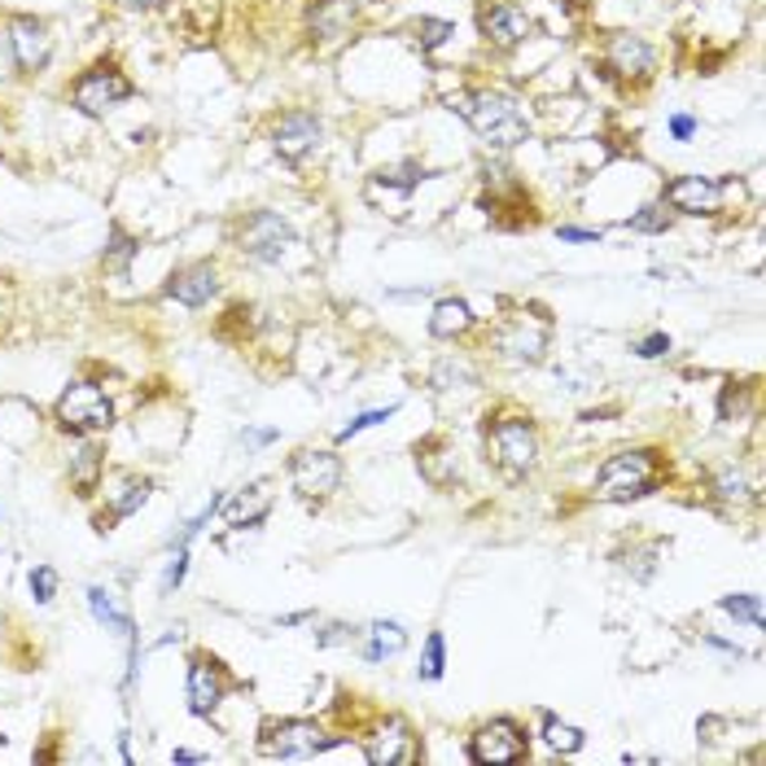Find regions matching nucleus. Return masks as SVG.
I'll list each match as a JSON object with an SVG mask.
<instances>
[{"label": "nucleus", "instance_id": "31", "mask_svg": "<svg viewBox=\"0 0 766 766\" xmlns=\"http://www.w3.org/2000/svg\"><path fill=\"white\" fill-rule=\"evenodd\" d=\"M420 49H438L447 36H451V22H438V18H420L417 22Z\"/></svg>", "mask_w": 766, "mask_h": 766}, {"label": "nucleus", "instance_id": "38", "mask_svg": "<svg viewBox=\"0 0 766 766\" xmlns=\"http://www.w3.org/2000/svg\"><path fill=\"white\" fill-rule=\"evenodd\" d=\"M560 241H600V232H591V228H560Z\"/></svg>", "mask_w": 766, "mask_h": 766}, {"label": "nucleus", "instance_id": "43", "mask_svg": "<svg viewBox=\"0 0 766 766\" xmlns=\"http://www.w3.org/2000/svg\"><path fill=\"white\" fill-rule=\"evenodd\" d=\"M123 4H153V0H123Z\"/></svg>", "mask_w": 766, "mask_h": 766}, {"label": "nucleus", "instance_id": "29", "mask_svg": "<svg viewBox=\"0 0 766 766\" xmlns=\"http://www.w3.org/2000/svg\"><path fill=\"white\" fill-rule=\"evenodd\" d=\"M442 657H447V644H442V635L434 630V635L425 639V661H420V679H442Z\"/></svg>", "mask_w": 766, "mask_h": 766}, {"label": "nucleus", "instance_id": "27", "mask_svg": "<svg viewBox=\"0 0 766 766\" xmlns=\"http://www.w3.org/2000/svg\"><path fill=\"white\" fill-rule=\"evenodd\" d=\"M140 246L115 223L110 228V250H106V268H115V272H128V263H132V255H137Z\"/></svg>", "mask_w": 766, "mask_h": 766}, {"label": "nucleus", "instance_id": "11", "mask_svg": "<svg viewBox=\"0 0 766 766\" xmlns=\"http://www.w3.org/2000/svg\"><path fill=\"white\" fill-rule=\"evenodd\" d=\"M548 320H535V316H513V320H504L499 325V334H495V347L504 350L508 359H526V364H535L544 350H548Z\"/></svg>", "mask_w": 766, "mask_h": 766}, {"label": "nucleus", "instance_id": "37", "mask_svg": "<svg viewBox=\"0 0 766 766\" xmlns=\"http://www.w3.org/2000/svg\"><path fill=\"white\" fill-rule=\"evenodd\" d=\"M670 132H675L679 140H688L693 132H697V119H688V115H675V119H670Z\"/></svg>", "mask_w": 766, "mask_h": 766}, {"label": "nucleus", "instance_id": "9", "mask_svg": "<svg viewBox=\"0 0 766 766\" xmlns=\"http://www.w3.org/2000/svg\"><path fill=\"white\" fill-rule=\"evenodd\" d=\"M289 241H294V228H289L280 215H272V210H255V215L241 223V250H246L255 263H277Z\"/></svg>", "mask_w": 766, "mask_h": 766}, {"label": "nucleus", "instance_id": "10", "mask_svg": "<svg viewBox=\"0 0 766 766\" xmlns=\"http://www.w3.org/2000/svg\"><path fill=\"white\" fill-rule=\"evenodd\" d=\"M469 758L483 766L521 763V758H526V736H521L517 723L495 718L487 727H478V736H474V745H469Z\"/></svg>", "mask_w": 766, "mask_h": 766}, {"label": "nucleus", "instance_id": "21", "mask_svg": "<svg viewBox=\"0 0 766 766\" xmlns=\"http://www.w3.org/2000/svg\"><path fill=\"white\" fill-rule=\"evenodd\" d=\"M101 469H106L101 447L83 442V447L70 456V483H74V490H79V495H92V490H97V483H101Z\"/></svg>", "mask_w": 766, "mask_h": 766}, {"label": "nucleus", "instance_id": "12", "mask_svg": "<svg viewBox=\"0 0 766 766\" xmlns=\"http://www.w3.org/2000/svg\"><path fill=\"white\" fill-rule=\"evenodd\" d=\"M9 49H13V62L22 70H44L49 67V53H53V44H49V31H44V22H36V18H13L9 22Z\"/></svg>", "mask_w": 766, "mask_h": 766}, {"label": "nucleus", "instance_id": "8", "mask_svg": "<svg viewBox=\"0 0 766 766\" xmlns=\"http://www.w3.org/2000/svg\"><path fill=\"white\" fill-rule=\"evenodd\" d=\"M289 478H294V490L302 499H329L338 490V483H342V460L334 451L307 447V451H298L289 460Z\"/></svg>", "mask_w": 766, "mask_h": 766}, {"label": "nucleus", "instance_id": "41", "mask_svg": "<svg viewBox=\"0 0 766 766\" xmlns=\"http://www.w3.org/2000/svg\"><path fill=\"white\" fill-rule=\"evenodd\" d=\"M272 438H277V429H255V434H246L250 447H263V442H272Z\"/></svg>", "mask_w": 766, "mask_h": 766}, {"label": "nucleus", "instance_id": "24", "mask_svg": "<svg viewBox=\"0 0 766 766\" xmlns=\"http://www.w3.org/2000/svg\"><path fill=\"white\" fill-rule=\"evenodd\" d=\"M88 605H92V618L97 623H106V627L115 630V635H132V623H128V614L115 605V596L106 591V587H88Z\"/></svg>", "mask_w": 766, "mask_h": 766}, {"label": "nucleus", "instance_id": "2", "mask_svg": "<svg viewBox=\"0 0 766 766\" xmlns=\"http://www.w3.org/2000/svg\"><path fill=\"white\" fill-rule=\"evenodd\" d=\"M657 487V451H618L605 460L600 478H596V495L618 504V499H635Z\"/></svg>", "mask_w": 766, "mask_h": 766}, {"label": "nucleus", "instance_id": "23", "mask_svg": "<svg viewBox=\"0 0 766 766\" xmlns=\"http://www.w3.org/2000/svg\"><path fill=\"white\" fill-rule=\"evenodd\" d=\"M404 644H408L404 627H395V623H372V627H368V644H364V657H368V661H381V657L399 653Z\"/></svg>", "mask_w": 766, "mask_h": 766}, {"label": "nucleus", "instance_id": "1", "mask_svg": "<svg viewBox=\"0 0 766 766\" xmlns=\"http://www.w3.org/2000/svg\"><path fill=\"white\" fill-rule=\"evenodd\" d=\"M451 110L460 119H469L474 132L487 140V145H499V149H513V145H521V140L530 137V123H526L521 106L513 97H504V92H487V88L456 92L451 97Z\"/></svg>", "mask_w": 766, "mask_h": 766}, {"label": "nucleus", "instance_id": "15", "mask_svg": "<svg viewBox=\"0 0 766 766\" xmlns=\"http://www.w3.org/2000/svg\"><path fill=\"white\" fill-rule=\"evenodd\" d=\"M478 27H483V36H487L490 44H499V49H517L535 31L530 18H526V9H517V4H490V9H483Z\"/></svg>", "mask_w": 766, "mask_h": 766}, {"label": "nucleus", "instance_id": "13", "mask_svg": "<svg viewBox=\"0 0 766 766\" xmlns=\"http://www.w3.org/2000/svg\"><path fill=\"white\" fill-rule=\"evenodd\" d=\"M320 137H325V128H320V119L316 115H302V110H294V115H285L277 123V132H272V145H277V153L285 158V162H302L316 145H320Z\"/></svg>", "mask_w": 766, "mask_h": 766}, {"label": "nucleus", "instance_id": "20", "mask_svg": "<svg viewBox=\"0 0 766 766\" xmlns=\"http://www.w3.org/2000/svg\"><path fill=\"white\" fill-rule=\"evenodd\" d=\"M474 329V311H469V302H460V298H442L438 307H434V316H429V334L434 338H460V334H469Z\"/></svg>", "mask_w": 766, "mask_h": 766}, {"label": "nucleus", "instance_id": "42", "mask_svg": "<svg viewBox=\"0 0 766 766\" xmlns=\"http://www.w3.org/2000/svg\"><path fill=\"white\" fill-rule=\"evenodd\" d=\"M171 763H207V754H193V749H176Z\"/></svg>", "mask_w": 766, "mask_h": 766}, {"label": "nucleus", "instance_id": "40", "mask_svg": "<svg viewBox=\"0 0 766 766\" xmlns=\"http://www.w3.org/2000/svg\"><path fill=\"white\" fill-rule=\"evenodd\" d=\"M347 639H355V630L350 627H329L320 635V644H347Z\"/></svg>", "mask_w": 766, "mask_h": 766}, {"label": "nucleus", "instance_id": "18", "mask_svg": "<svg viewBox=\"0 0 766 766\" xmlns=\"http://www.w3.org/2000/svg\"><path fill=\"white\" fill-rule=\"evenodd\" d=\"M609 67L618 70L623 79H648L653 70V49L639 36H614L609 40Z\"/></svg>", "mask_w": 766, "mask_h": 766}, {"label": "nucleus", "instance_id": "16", "mask_svg": "<svg viewBox=\"0 0 766 766\" xmlns=\"http://www.w3.org/2000/svg\"><path fill=\"white\" fill-rule=\"evenodd\" d=\"M228 693V675L215 657H193L189 661V709L193 714H210Z\"/></svg>", "mask_w": 766, "mask_h": 766}, {"label": "nucleus", "instance_id": "30", "mask_svg": "<svg viewBox=\"0 0 766 766\" xmlns=\"http://www.w3.org/2000/svg\"><path fill=\"white\" fill-rule=\"evenodd\" d=\"M31 591H36L40 605H49V600L58 596V574H53L49 565H36V569H31Z\"/></svg>", "mask_w": 766, "mask_h": 766}, {"label": "nucleus", "instance_id": "25", "mask_svg": "<svg viewBox=\"0 0 766 766\" xmlns=\"http://www.w3.org/2000/svg\"><path fill=\"white\" fill-rule=\"evenodd\" d=\"M347 22H350V0H320V4L311 9L316 36H342Z\"/></svg>", "mask_w": 766, "mask_h": 766}, {"label": "nucleus", "instance_id": "35", "mask_svg": "<svg viewBox=\"0 0 766 766\" xmlns=\"http://www.w3.org/2000/svg\"><path fill=\"white\" fill-rule=\"evenodd\" d=\"M395 412H399V408H377V412H364V417H355L347 429H342V438H355L359 429H368V425H381V420H390Z\"/></svg>", "mask_w": 766, "mask_h": 766}, {"label": "nucleus", "instance_id": "17", "mask_svg": "<svg viewBox=\"0 0 766 766\" xmlns=\"http://www.w3.org/2000/svg\"><path fill=\"white\" fill-rule=\"evenodd\" d=\"M219 280H215V268L210 263H193V268H180L176 277L167 280V298L185 302V307H207L215 298Z\"/></svg>", "mask_w": 766, "mask_h": 766}, {"label": "nucleus", "instance_id": "32", "mask_svg": "<svg viewBox=\"0 0 766 766\" xmlns=\"http://www.w3.org/2000/svg\"><path fill=\"white\" fill-rule=\"evenodd\" d=\"M714 487H718V495H723V499H745V495H749L745 478H740V474H732V469H723V474L714 478Z\"/></svg>", "mask_w": 766, "mask_h": 766}, {"label": "nucleus", "instance_id": "36", "mask_svg": "<svg viewBox=\"0 0 766 766\" xmlns=\"http://www.w3.org/2000/svg\"><path fill=\"white\" fill-rule=\"evenodd\" d=\"M670 350V338L666 334H653V338H644L639 347H635V355H644V359H657V355H666Z\"/></svg>", "mask_w": 766, "mask_h": 766}, {"label": "nucleus", "instance_id": "5", "mask_svg": "<svg viewBox=\"0 0 766 766\" xmlns=\"http://www.w3.org/2000/svg\"><path fill=\"white\" fill-rule=\"evenodd\" d=\"M58 425L70 429V434H101V429L115 425V408H110L101 386L74 381L67 395L58 399Z\"/></svg>", "mask_w": 766, "mask_h": 766}, {"label": "nucleus", "instance_id": "7", "mask_svg": "<svg viewBox=\"0 0 766 766\" xmlns=\"http://www.w3.org/2000/svg\"><path fill=\"white\" fill-rule=\"evenodd\" d=\"M329 745H334V736H325L307 718H285V723L263 727V754H272V758H316Z\"/></svg>", "mask_w": 766, "mask_h": 766}, {"label": "nucleus", "instance_id": "22", "mask_svg": "<svg viewBox=\"0 0 766 766\" xmlns=\"http://www.w3.org/2000/svg\"><path fill=\"white\" fill-rule=\"evenodd\" d=\"M145 499H149V483H145V478H137V474H123V478H119V495H115V508H110V517H97V530H110L106 521L137 513Z\"/></svg>", "mask_w": 766, "mask_h": 766}, {"label": "nucleus", "instance_id": "3", "mask_svg": "<svg viewBox=\"0 0 766 766\" xmlns=\"http://www.w3.org/2000/svg\"><path fill=\"white\" fill-rule=\"evenodd\" d=\"M490 460L504 478H521L535 469V456H539V438H535V425L521 417L499 420L495 429L487 434Z\"/></svg>", "mask_w": 766, "mask_h": 766}, {"label": "nucleus", "instance_id": "34", "mask_svg": "<svg viewBox=\"0 0 766 766\" xmlns=\"http://www.w3.org/2000/svg\"><path fill=\"white\" fill-rule=\"evenodd\" d=\"M185 569H189V553L180 548V553L171 557V565H167V574H162V596H171V591L180 587V578H185Z\"/></svg>", "mask_w": 766, "mask_h": 766}, {"label": "nucleus", "instance_id": "26", "mask_svg": "<svg viewBox=\"0 0 766 766\" xmlns=\"http://www.w3.org/2000/svg\"><path fill=\"white\" fill-rule=\"evenodd\" d=\"M544 740L557 749V754H578L583 749V732L560 723V718H544Z\"/></svg>", "mask_w": 766, "mask_h": 766}, {"label": "nucleus", "instance_id": "33", "mask_svg": "<svg viewBox=\"0 0 766 766\" xmlns=\"http://www.w3.org/2000/svg\"><path fill=\"white\" fill-rule=\"evenodd\" d=\"M630 228H635V232H661V228H666V210H661V207H644L635 219H630Z\"/></svg>", "mask_w": 766, "mask_h": 766}, {"label": "nucleus", "instance_id": "39", "mask_svg": "<svg viewBox=\"0 0 766 766\" xmlns=\"http://www.w3.org/2000/svg\"><path fill=\"white\" fill-rule=\"evenodd\" d=\"M9 67H13V49H9V36L0 31V79H9Z\"/></svg>", "mask_w": 766, "mask_h": 766}, {"label": "nucleus", "instance_id": "28", "mask_svg": "<svg viewBox=\"0 0 766 766\" xmlns=\"http://www.w3.org/2000/svg\"><path fill=\"white\" fill-rule=\"evenodd\" d=\"M718 605H723V614H732L736 623L763 627V600H758V596H723Z\"/></svg>", "mask_w": 766, "mask_h": 766}, {"label": "nucleus", "instance_id": "14", "mask_svg": "<svg viewBox=\"0 0 766 766\" xmlns=\"http://www.w3.org/2000/svg\"><path fill=\"white\" fill-rule=\"evenodd\" d=\"M417 736H412V727L404 723V718H390L377 736H372V745H368V763L372 766H408L417 763Z\"/></svg>", "mask_w": 766, "mask_h": 766}, {"label": "nucleus", "instance_id": "19", "mask_svg": "<svg viewBox=\"0 0 766 766\" xmlns=\"http://www.w3.org/2000/svg\"><path fill=\"white\" fill-rule=\"evenodd\" d=\"M268 513H272V487L268 483H255V487L237 490L228 499V521L232 526H259Z\"/></svg>", "mask_w": 766, "mask_h": 766}, {"label": "nucleus", "instance_id": "6", "mask_svg": "<svg viewBox=\"0 0 766 766\" xmlns=\"http://www.w3.org/2000/svg\"><path fill=\"white\" fill-rule=\"evenodd\" d=\"M740 193L736 180H714V176H679L666 185V202L679 215H718L727 198Z\"/></svg>", "mask_w": 766, "mask_h": 766}, {"label": "nucleus", "instance_id": "4", "mask_svg": "<svg viewBox=\"0 0 766 766\" xmlns=\"http://www.w3.org/2000/svg\"><path fill=\"white\" fill-rule=\"evenodd\" d=\"M132 92H137V88H132V79H128V74H119V70L110 67V62H97V67L83 70V74L74 79V88H70V101H74V110H79V115H88V119H101L106 110L123 106V101H128Z\"/></svg>", "mask_w": 766, "mask_h": 766}]
</instances>
